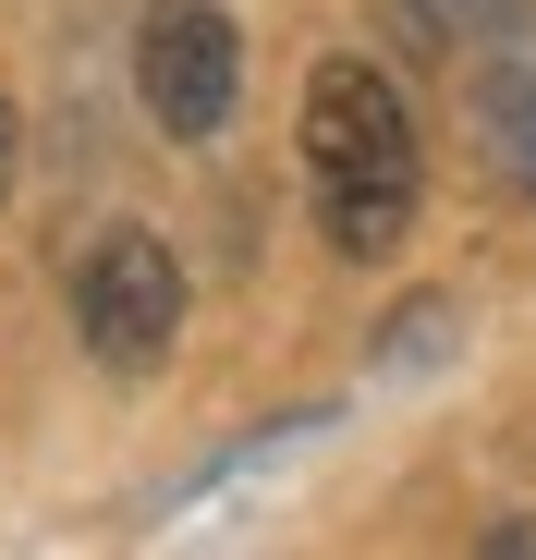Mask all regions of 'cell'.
<instances>
[{"label":"cell","instance_id":"cell-3","mask_svg":"<svg viewBox=\"0 0 536 560\" xmlns=\"http://www.w3.org/2000/svg\"><path fill=\"white\" fill-rule=\"evenodd\" d=\"M135 98H147L159 135L208 147V135L232 122V98H244V37H232V13H208V0H159V13L135 25Z\"/></svg>","mask_w":536,"mask_h":560},{"label":"cell","instance_id":"cell-1","mask_svg":"<svg viewBox=\"0 0 536 560\" xmlns=\"http://www.w3.org/2000/svg\"><path fill=\"white\" fill-rule=\"evenodd\" d=\"M305 183H317V232L341 256L403 244V220H415V122H403L378 61H317V85H305Z\"/></svg>","mask_w":536,"mask_h":560},{"label":"cell","instance_id":"cell-5","mask_svg":"<svg viewBox=\"0 0 536 560\" xmlns=\"http://www.w3.org/2000/svg\"><path fill=\"white\" fill-rule=\"evenodd\" d=\"M403 25H415L427 49H452V37H476V25H488V0H403Z\"/></svg>","mask_w":536,"mask_h":560},{"label":"cell","instance_id":"cell-6","mask_svg":"<svg viewBox=\"0 0 536 560\" xmlns=\"http://www.w3.org/2000/svg\"><path fill=\"white\" fill-rule=\"evenodd\" d=\"M13 147H25V122H13V98H0V196H13Z\"/></svg>","mask_w":536,"mask_h":560},{"label":"cell","instance_id":"cell-2","mask_svg":"<svg viewBox=\"0 0 536 560\" xmlns=\"http://www.w3.org/2000/svg\"><path fill=\"white\" fill-rule=\"evenodd\" d=\"M73 329H85L98 365L147 378L171 353V329H184V268H171V244L159 232H98L73 256Z\"/></svg>","mask_w":536,"mask_h":560},{"label":"cell","instance_id":"cell-4","mask_svg":"<svg viewBox=\"0 0 536 560\" xmlns=\"http://www.w3.org/2000/svg\"><path fill=\"white\" fill-rule=\"evenodd\" d=\"M476 159H488L500 196H536V61L476 73Z\"/></svg>","mask_w":536,"mask_h":560}]
</instances>
